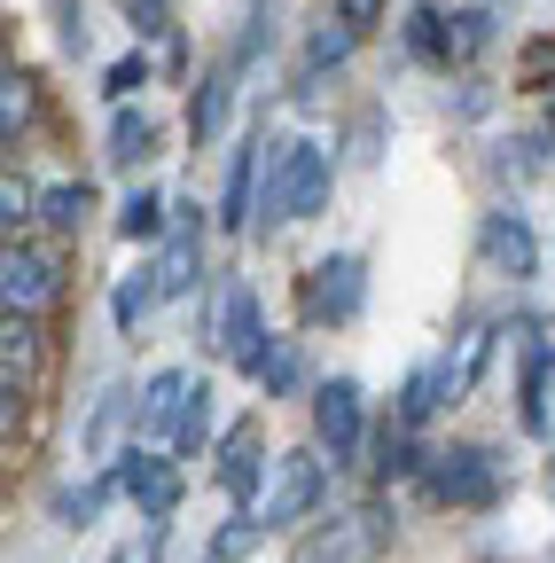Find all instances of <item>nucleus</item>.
<instances>
[{"label":"nucleus","instance_id":"obj_1","mask_svg":"<svg viewBox=\"0 0 555 563\" xmlns=\"http://www.w3.org/2000/svg\"><path fill=\"white\" fill-rule=\"evenodd\" d=\"M336 188V150L321 133H282L266 141V173H258V220L251 235H282L298 220H321Z\"/></svg>","mask_w":555,"mask_h":563},{"label":"nucleus","instance_id":"obj_2","mask_svg":"<svg viewBox=\"0 0 555 563\" xmlns=\"http://www.w3.org/2000/svg\"><path fill=\"white\" fill-rule=\"evenodd\" d=\"M391 540H399V509L384 501V493H368V501H344L321 525H306L290 563H384Z\"/></svg>","mask_w":555,"mask_h":563},{"label":"nucleus","instance_id":"obj_3","mask_svg":"<svg viewBox=\"0 0 555 563\" xmlns=\"http://www.w3.org/2000/svg\"><path fill=\"white\" fill-rule=\"evenodd\" d=\"M501 485H509L501 446H477V439L439 446L431 470H423V493H431L439 509H493V501H501Z\"/></svg>","mask_w":555,"mask_h":563},{"label":"nucleus","instance_id":"obj_4","mask_svg":"<svg viewBox=\"0 0 555 563\" xmlns=\"http://www.w3.org/2000/svg\"><path fill=\"white\" fill-rule=\"evenodd\" d=\"M298 306H306L313 329H353V321L368 313V258H360V251L313 258L306 282H298Z\"/></svg>","mask_w":555,"mask_h":563},{"label":"nucleus","instance_id":"obj_5","mask_svg":"<svg viewBox=\"0 0 555 563\" xmlns=\"http://www.w3.org/2000/svg\"><path fill=\"white\" fill-rule=\"evenodd\" d=\"M203 344H212L235 376H251V384H258L266 352H274V329H266V306H258L251 282H227V290L212 298V336H203Z\"/></svg>","mask_w":555,"mask_h":563},{"label":"nucleus","instance_id":"obj_6","mask_svg":"<svg viewBox=\"0 0 555 563\" xmlns=\"http://www.w3.org/2000/svg\"><path fill=\"white\" fill-rule=\"evenodd\" d=\"M313 446L329 470H353L368 446V391L360 376H321L313 384Z\"/></svg>","mask_w":555,"mask_h":563},{"label":"nucleus","instance_id":"obj_7","mask_svg":"<svg viewBox=\"0 0 555 563\" xmlns=\"http://www.w3.org/2000/svg\"><path fill=\"white\" fill-rule=\"evenodd\" d=\"M321 501H329V462H321V446L274 454V477H266V493H258V525H266V532H290V525H306Z\"/></svg>","mask_w":555,"mask_h":563},{"label":"nucleus","instance_id":"obj_8","mask_svg":"<svg viewBox=\"0 0 555 563\" xmlns=\"http://www.w3.org/2000/svg\"><path fill=\"white\" fill-rule=\"evenodd\" d=\"M110 477H118L125 501L142 509V525H173V509H180V462H173L165 446H142V439H133V446L110 462Z\"/></svg>","mask_w":555,"mask_h":563},{"label":"nucleus","instance_id":"obj_9","mask_svg":"<svg viewBox=\"0 0 555 563\" xmlns=\"http://www.w3.org/2000/svg\"><path fill=\"white\" fill-rule=\"evenodd\" d=\"M477 266L501 274V282H532L540 274V228H532V211H517V203L477 211Z\"/></svg>","mask_w":555,"mask_h":563},{"label":"nucleus","instance_id":"obj_10","mask_svg":"<svg viewBox=\"0 0 555 563\" xmlns=\"http://www.w3.org/2000/svg\"><path fill=\"white\" fill-rule=\"evenodd\" d=\"M0 298H9V313H47L63 298V258L47 243H9L0 251Z\"/></svg>","mask_w":555,"mask_h":563},{"label":"nucleus","instance_id":"obj_11","mask_svg":"<svg viewBox=\"0 0 555 563\" xmlns=\"http://www.w3.org/2000/svg\"><path fill=\"white\" fill-rule=\"evenodd\" d=\"M40 368H47V329H40V313H9V329H0V399H9V422L24 415Z\"/></svg>","mask_w":555,"mask_h":563},{"label":"nucleus","instance_id":"obj_12","mask_svg":"<svg viewBox=\"0 0 555 563\" xmlns=\"http://www.w3.org/2000/svg\"><path fill=\"white\" fill-rule=\"evenodd\" d=\"M258 173H266V125H251L227 150V180H220V235H251L258 220Z\"/></svg>","mask_w":555,"mask_h":563},{"label":"nucleus","instance_id":"obj_13","mask_svg":"<svg viewBox=\"0 0 555 563\" xmlns=\"http://www.w3.org/2000/svg\"><path fill=\"white\" fill-rule=\"evenodd\" d=\"M220 493L235 509H258V493H266V477H274V454H266V439H258V422H235V431L220 439Z\"/></svg>","mask_w":555,"mask_h":563},{"label":"nucleus","instance_id":"obj_14","mask_svg":"<svg viewBox=\"0 0 555 563\" xmlns=\"http://www.w3.org/2000/svg\"><path fill=\"white\" fill-rule=\"evenodd\" d=\"M517 431L555 439V336L524 344V376H517Z\"/></svg>","mask_w":555,"mask_h":563},{"label":"nucleus","instance_id":"obj_15","mask_svg":"<svg viewBox=\"0 0 555 563\" xmlns=\"http://www.w3.org/2000/svg\"><path fill=\"white\" fill-rule=\"evenodd\" d=\"M353 47H360V24H344L336 9L306 32V47H298V70H290V95H313L321 79H329V70H344V63H353Z\"/></svg>","mask_w":555,"mask_h":563},{"label":"nucleus","instance_id":"obj_16","mask_svg":"<svg viewBox=\"0 0 555 563\" xmlns=\"http://www.w3.org/2000/svg\"><path fill=\"white\" fill-rule=\"evenodd\" d=\"M493 344H501V321H469L446 352H439V384H446V407H462L485 376V361H493Z\"/></svg>","mask_w":555,"mask_h":563},{"label":"nucleus","instance_id":"obj_17","mask_svg":"<svg viewBox=\"0 0 555 563\" xmlns=\"http://www.w3.org/2000/svg\"><path fill=\"white\" fill-rule=\"evenodd\" d=\"M235 79H243V70H227V63H212V70L196 79V95H188V141H196V150H220V141H227Z\"/></svg>","mask_w":555,"mask_h":563},{"label":"nucleus","instance_id":"obj_18","mask_svg":"<svg viewBox=\"0 0 555 563\" xmlns=\"http://www.w3.org/2000/svg\"><path fill=\"white\" fill-rule=\"evenodd\" d=\"M485 173H493L501 188L547 180V173H555V133H547V125H540V133H501L493 150H485Z\"/></svg>","mask_w":555,"mask_h":563},{"label":"nucleus","instance_id":"obj_19","mask_svg":"<svg viewBox=\"0 0 555 563\" xmlns=\"http://www.w3.org/2000/svg\"><path fill=\"white\" fill-rule=\"evenodd\" d=\"M188 391H196L188 368H149V376H142V446H173Z\"/></svg>","mask_w":555,"mask_h":563},{"label":"nucleus","instance_id":"obj_20","mask_svg":"<svg viewBox=\"0 0 555 563\" xmlns=\"http://www.w3.org/2000/svg\"><path fill=\"white\" fill-rule=\"evenodd\" d=\"M157 306H165V282H157V258H142L133 274H118V290H110V329L125 344H142V329H149Z\"/></svg>","mask_w":555,"mask_h":563},{"label":"nucleus","instance_id":"obj_21","mask_svg":"<svg viewBox=\"0 0 555 563\" xmlns=\"http://www.w3.org/2000/svg\"><path fill=\"white\" fill-rule=\"evenodd\" d=\"M110 501H125V493H118L110 470H95V477H79V485H55V493H47V517H55L63 532H95Z\"/></svg>","mask_w":555,"mask_h":563},{"label":"nucleus","instance_id":"obj_22","mask_svg":"<svg viewBox=\"0 0 555 563\" xmlns=\"http://www.w3.org/2000/svg\"><path fill=\"white\" fill-rule=\"evenodd\" d=\"M149 157H157V118H149V110H133V102H125V110H110L102 165H110V173H142Z\"/></svg>","mask_w":555,"mask_h":563},{"label":"nucleus","instance_id":"obj_23","mask_svg":"<svg viewBox=\"0 0 555 563\" xmlns=\"http://www.w3.org/2000/svg\"><path fill=\"white\" fill-rule=\"evenodd\" d=\"M87 220H95V180H47L40 188V228L55 243H79Z\"/></svg>","mask_w":555,"mask_h":563},{"label":"nucleus","instance_id":"obj_24","mask_svg":"<svg viewBox=\"0 0 555 563\" xmlns=\"http://www.w3.org/2000/svg\"><path fill=\"white\" fill-rule=\"evenodd\" d=\"M446 0H407V16H399V47L423 63V70H446Z\"/></svg>","mask_w":555,"mask_h":563},{"label":"nucleus","instance_id":"obj_25","mask_svg":"<svg viewBox=\"0 0 555 563\" xmlns=\"http://www.w3.org/2000/svg\"><path fill=\"white\" fill-rule=\"evenodd\" d=\"M118 243H133V251H142V243H165L173 235V196H157V188H125V203H118Z\"/></svg>","mask_w":555,"mask_h":563},{"label":"nucleus","instance_id":"obj_26","mask_svg":"<svg viewBox=\"0 0 555 563\" xmlns=\"http://www.w3.org/2000/svg\"><path fill=\"white\" fill-rule=\"evenodd\" d=\"M368 454H376V462H368L376 485H407V477H423V470H431V454L414 446V431H399V422H384V431L368 439Z\"/></svg>","mask_w":555,"mask_h":563},{"label":"nucleus","instance_id":"obj_27","mask_svg":"<svg viewBox=\"0 0 555 563\" xmlns=\"http://www.w3.org/2000/svg\"><path fill=\"white\" fill-rule=\"evenodd\" d=\"M212 431H220V391H212V376H196V391H188V407H180V431H173V462H188V454H203L212 446Z\"/></svg>","mask_w":555,"mask_h":563},{"label":"nucleus","instance_id":"obj_28","mask_svg":"<svg viewBox=\"0 0 555 563\" xmlns=\"http://www.w3.org/2000/svg\"><path fill=\"white\" fill-rule=\"evenodd\" d=\"M493 40H501V16H493V9H454V16H446V79H454V70H469Z\"/></svg>","mask_w":555,"mask_h":563},{"label":"nucleus","instance_id":"obj_29","mask_svg":"<svg viewBox=\"0 0 555 563\" xmlns=\"http://www.w3.org/2000/svg\"><path fill=\"white\" fill-rule=\"evenodd\" d=\"M431 415H446V384H439V361L407 368V384H399V399H391V422H399V431H423Z\"/></svg>","mask_w":555,"mask_h":563},{"label":"nucleus","instance_id":"obj_30","mask_svg":"<svg viewBox=\"0 0 555 563\" xmlns=\"http://www.w3.org/2000/svg\"><path fill=\"white\" fill-rule=\"evenodd\" d=\"M274 47V0H251V9H243V24H235V40H227V70H251L258 55Z\"/></svg>","mask_w":555,"mask_h":563},{"label":"nucleus","instance_id":"obj_31","mask_svg":"<svg viewBox=\"0 0 555 563\" xmlns=\"http://www.w3.org/2000/svg\"><path fill=\"white\" fill-rule=\"evenodd\" d=\"M266 548V525H258V509H235L220 532H212V548H203V555H212V563H251Z\"/></svg>","mask_w":555,"mask_h":563},{"label":"nucleus","instance_id":"obj_32","mask_svg":"<svg viewBox=\"0 0 555 563\" xmlns=\"http://www.w3.org/2000/svg\"><path fill=\"white\" fill-rule=\"evenodd\" d=\"M298 384H306V344H298V336H274L266 368H258V391H266V399H290Z\"/></svg>","mask_w":555,"mask_h":563},{"label":"nucleus","instance_id":"obj_33","mask_svg":"<svg viewBox=\"0 0 555 563\" xmlns=\"http://www.w3.org/2000/svg\"><path fill=\"white\" fill-rule=\"evenodd\" d=\"M149 79H157V63H149V47H133V55H118V63L102 70V102H110V110H125L133 95L149 87Z\"/></svg>","mask_w":555,"mask_h":563},{"label":"nucleus","instance_id":"obj_34","mask_svg":"<svg viewBox=\"0 0 555 563\" xmlns=\"http://www.w3.org/2000/svg\"><path fill=\"white\" fill-rule=\"evenodd\" d=\"M0 228H9V243H24V228H40V188L32 180H0Z\"/></svg>","mask_w":555,"mask_h":563},{"label":"nucleus","instance_id":"obj_35","mask_svg":"<svg viewBox=\"0 0 555 563\" xmlns=\"http://www.w3.org/2000/svg\"><path fill=\"white\" fill-rule=\"evenodd\" d=\"M24 125H32V79H16V70H9V87H0V141L16 150Z\"/></svg>","mask_w":555,"mask_h":563},{"label":"nucleus","instance_id":"obj_36","mask_svg":"<svg viewBox=\"0 0 555 563\" xmlns=\"http://www.w3.org/2000/svg\"><path fill=\"white\" fill-rule=\"evenodd\" d=\"M125 16H133V32H142V40H165V32H173L165 0H125Z\"/></svg>","mask_w":555,"mask_h":563},{"label":"nucleus","instance_id":"obj_37","mask_svg":"<svg viewBox=\"0 0 555 563\" xmlns=\"http://www.w3.org/2000/svg\"><path fill=\"white\" fill-rule=\"evenodd\" d=\"M446 110H454V118H485V110H493V87H485V79H462V95H446Z\"/></svg>","mask_w":555,"mask_h":563},{"label":"nucleus","instance_id":"obj_38","mask_svg":"<svg viewBox=\"0 0 555 563\" xmlns=\"http://www.w3.org/2000/svg\"><path fill=\"white\" fill-rule=\"evenodd\" d=\"M336 16H344V24H360V32H368V24L384 16V0H336Z\"/></svg>","mask_w":555,"mask_h":563},{"label":"nucleus","instance_id":"obj_39","mask_svg":"<svg viewBox=\"0 0 555 563\" xmlns=\"http://www.w3.org/2000/svg\"><path fill=\"white\" fill-rule=\"evenodd\" d=\"M110 563H149V548H110Z\"/></svg>","mask_w":555,"mask_h":563},{"label":"nucleus","instance_id":"obj_40","mask_svg":"<svg viewBox=\"0 0 555 563\" xmlns=\"http://www.w3.org/2000/svg\"><path fill=\"white\" fill-rule=\"evenodd\" d=\"M547 133H555V102H547Z\"/></svg>","mask_w":555,"mask_h":563},{"label":"nucleus","instance_id":"obj_41","mask_svg":"<svg viewBox=\"0 0 555 563\" xmlns=\"http://www.w3.org/2000/svg\"><path fill=\"white\" fill-rule=\"evenodd\" d=\"M547 493H555V470H547Z\"/></svg>","mask_w":555,"mask_h":563},{"label":"nucleus","instance_id":"obj_42","mask_svg":"<svg viewBox=\"0 0 555 563\" xmlns=\"http://www.w3.org/2000/svg\"><path fill=\"white\" fill-rule=\"evenodd\" d=\"M203 563H212V555H203Z\"/></svg>","mask_w":555,"mask_h":563},{"label":"nucleus","instance_id":"obj_43","mask_svg":"<svg viewBox=\"0 0 555 563\" xmlns=\"http://www.w3.org/2000/svg\"><path fill=\"white\" fill-rule=\"evenodd\" d=\"M547 563H555V555H547Z\"/></svg>","mask_w":555,"mask_h":563}]
</instances>
